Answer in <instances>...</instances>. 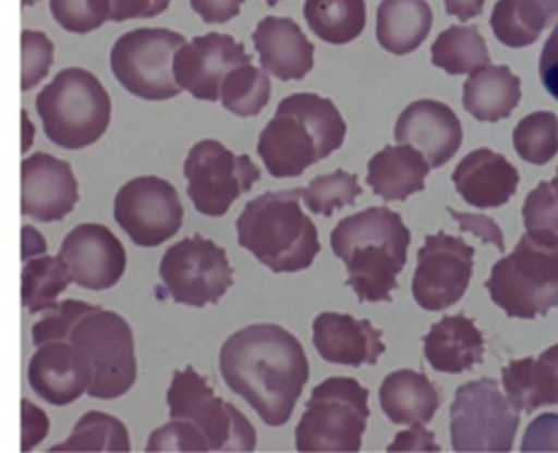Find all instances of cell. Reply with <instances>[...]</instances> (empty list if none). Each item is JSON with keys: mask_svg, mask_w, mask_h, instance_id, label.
I'll return each instance as SVG.
<instances>
[{"mask_svg": "<svg viewBox=\"0 0 558 453\" xmlns=\"http://www.w3.org/2000/svg\"><path fill=\"white\" fill-rule=\"evenodd\" d=\"M226 385L269 427H283L310 381V359L288 329L250 325L232 333L219 351Z\"/></svg>", "mask_w": 558, "mask_h": 453, "instance_id": "1", "label": "cell"}, {"mask_svg": "<svg viewBox=\"0 0 558 453\" xmlns=\"http://www.w3.org/2000/svg\"><path fill=\"white\" fill-rule=\"evenodd\" d=\"M331 248L347 266L349 287L362 303H386L408 264L410 231L399 212L371 206L344 217L331 233Z\"/></svg>", "mask_w": 558, "mask_h": 453, "instance_id": "2", "label": "cell"}, {"mask_svg": "<svg viewBox=\"0 0 558 453\" xmlns=\"http://www.w3.org/2000/svg\"><path fill=\"white\" fill-rule=\"evenodd\" d=\"M347 121L331 99L314 93L286 97L258 136L256 151L271 177H299L342 147Z\"/></svg>", "mask_w": 558, "mask_h": 453, "instance_id": "3", "label": "cell"}, {"mask_svg": "<svg viewBox=\"0 0 558 453\" xmlns=\"http://www.w3.org/2000/svg\"><path fill=\"white\" fill-rule=\"evenodd\" d=\"M301 199L303 188L263 193L236 219L239 246L276 274L303 272L320 255L318 229Z\"/></svg>", "mask_w": 558, "mask_h": 453, "instance_id": "4", "label": "cell"}, {"mask_svg": "<svg viewBox=\"0 0 558 453\" xmlns=\"http://www.w3.org/2000/svg\"><path fill=\"white\" fill-rule=\"evenodd\" d=\"M36 110L47 138L62 149L77 151L104 138L112 119V99L97 75L71 66L40 90Z\"/></svg>", "mask_w": 558, "mask_h": 453, "instance_id": "5", "label": "cell"}, {"mask_svg": "<svg viewBox=\"0 0 558 453\" xmlns=\"http://www.w3.org/2000/svg\"><path fill=\"white\" fill-rule=\"evenodd\" d=\"M508 318L534 320L558 305V244L523 235L517 248L493 266L484 283Z\"/></svg>", "mask_w": 558, "mask_h": 453, "instance_id": "6", "label": "cell"}, {"mask_svg": "<svg viewBox=\"0 0 558 453\" xmlns=\"http://www.w3.org/2000/svg\"><path fill=\"white\" fill-rule=\"evenodd\" d=\"M368 396V390L351 377H331L318 383L296 427L299 451H360L371 418Z\"/></svg>", "mask_w": 558, "mask_h": 453, "instance_id": "7", "label": "cell"}, {"mask_svg": "<svg viewBox=\"0 0 558 453\" xmlns=\"http://www.w3.org/2000/svg\"><path fill=\"white\" fill-rule=\"evenodd\" d=\"M66 340L82 351L90 366L88 396L112 401L134 388L138 377L136 346L123 316L95 305L71 327Z\"/></svg>", "mask_w": 558, "mask_h": 453, "instance_id": "8", "label": "cell"}, {"mask_svg": "<svg viewBox=\"0 0 558 453\" xmlns=\"http://www.w3.org/2000/svg\"><path fill=\"white\" fill-rule=\"evenodd\" d=\"M169 416L191 425L206 451H254L256 431L228 401L219 399L208 381L193 368L175 370L167 392Z\"/></svg>", "mask_w": 558, "mask_h": 453, "instance_id": "9", "label": "cell"}, {"mask_svg": "<svg viewBox=\"0 0 558 453\" xmlns=\"http://www.w3.org/2000/svg\"><path fill=\"white\" fill-rule=\"evenodd\" d=\"M184 36L171 29H134L123 34L110 53L117 82L145 101H169L182 90L173 77V58Z\"/></svg>", "mask_w": 558, "mask_h": 453, "instance_id": "10", "label": "cell"}, {"mask_svg": "<svg viewBox=\"0 0 558 453\" xmlns=\"http://www.w3.org/2000/svg\"><path fill=\"white\" fill-rule=\"evenodd\" d=\"M519 429L512 409L495 379H477L458 388L451 403V444L456 451L508 453Z\"/></svg>", "mask_w": 558, "mask_h": 453, "instance_id": "11", "label": "cell"}, {"mask_svg": "<svg viewBox=\"0 0 558 453\" xmlns=\"http://www.w3.org/2000/svg\"><path fill=\"white\" fill-rule=\"evenodd\" d=\"M184 177L195 210L223 217L260 180V171L250 156H236L219 140H199L184 160Z\"/></svg>", "mask_w": 558, "mask_h": 453, "instance_id": "12", "label": "cell"}, {"mask_svg": "<svg viewBox=\"0 0 558 453\" xmlns=\"http://www.w3.org/2000/svg\"><path fill=\"white\" fill-rule=\"evenodd\" d=\"M160 279L178 305H217L232 287V266L223 248L193 235L171 246L160 261Z\"/></svg>", "mask_w": 558, "mask_h": 453, "instance_id": "13", "label": "cell"}, {"mask_svg": "<svg viewBox=\"0 0 558 453\" xmlns=\"http://www.w3.org/2000/svg\"><path fill=\"white\" fill-rule=\"evenodd\" d=\"M114 219L132 244L158 248L182 229L184 208L171 182L158 175H141L119 188Z\"/></svg>", "mask_w": 558, "mask_h": 453, "instance_id": "14", "label": "cell"}, {"mask_svg": "<svg viewBox=\"0 0 558 453\" xmlns=\"http://www.w3.org/2000/svg\"><path fill=\"white\" fill-rule=\"evenodd\" d=\"M475 248L464 240L436 233L418 250V266L412 281L414 301L427 311L453 307L469 290Z\"/></svg>", "mask_w": 558, "mask_h": 453, "instance_id": "15", "label": "cell"}, {"mask_svg": "<svg viewBox=\"0 0 558 453\" xmlns=\"http://www.w3.org/2000/svg\"><path fill=\"white\" fill-rule=\"evenodd\" d=\"M60 261L75 285L93 292L112 290L125 274L128 253L104 223H80L64 237Z\"/></svg>", "mask_w": 558, "mask_h": 453, "instance_id": "16", "label": "cell"}, {"mask_svg": "<svg viewBox=\"0 0 558 453\" xmlns=\"http://www.w3.org/2000/svg\"><path fill=\"white\" fill-rule=\"evenodd\" d=\"M252 64L245 47L226 34L197 36L173 58V77L182 93L199 101H217L228 73Z\"/></svg>", "mask_w": 558, "mask_h": 453, "instance_id": "17", "label": "cell"}, {"mask_svg": "<svg viewBox=\"0 0 558 453\" xmlns=\"http://www.w3.org/2000/svg\"><path fill=\"white\" fill-rule=\"evenodd\" d=\"M21 210L43 223L66 219L80 201V184L71 162L47 151L23 160L21 167Z\"/></svg>", "mask_w": 558, "mask_h": 453, "instance_id": "18", "label": "cell"}, {"mask_svg": "<svg viewBox=\"0 0 558 453\" xmlns=\"http://www.w3.org/2000/svg\"><path fill=\"white\" fill-rule=\"evenodd\" d=\"M32 390L56 407L75 403L90 388V366L82 351L69 340H53L40 344L29 359Z\"/></svg>", "mask_w": 558, "mask_h": 453, "instance_id": "19", "label": "cell"}, {"mask_svg": "<svg viewBox=\"0 0 558 453\" xmlns=\"http://www.w3.org/2000/svg\"><path fill=\"white\" fill-rule=\"evenodd\" d=\"M395 138L401 145L421 149L429 169H438L458 154L462 145V123L449 106L421 99L401 112Z\"/></svg>", "mask_w": 558, "mask_h": 453, "instance_id": "20", "label": "cell"}, {"mask_svg": "<svg viewBox=\"0 0 558 453\" xmlns=\"http://www.w3.org/2000/svg\"><path fill=\"white\" fill-rule=\"evenodd\" d=\"M314 346L325 362L351 368L375 366L386 353L381 331L368 320L325 311L314 322Z\"/></svg>", "mask_w": 558, "mask_h": 453, "instance_id": "21", "label": "cell"}, {"mask_svg": "<svg viewBox=\"0 0 558 453\" xmlns=\"http://www.w3.org/2000/svg\"><path fill=\"white\" fill-rule=\"evenodd\" d=\"M252 40L267 75L281 82H301L312 73L316 47L292 19H263L254 29Z\"/></svg>", "mask_w": 558, "mask_h": 453, "instance_id": "22", "label": "cell"}, {"mask_svg": "<svg viewBox=\"0 0 558 453\" xmlns=\"http://www.w3.org/2000/svg\"><path fill=\"white\" fill-rule=\"evenodd\" d=\"M451 177L460 197L475 208H499L512 199L519 186L517 167L488 147L464 156Z\"/></svg>", "mask_w": 558, "mask_h": 453, "instance_id": "23", "label": "cell"}, {"mask_svg": "<svg viewBox=\"0 0 558 453\" xmlns=\"http://www.w3.org/2000/svg\"><path fill=\"white\" fill-rule=\"evenodd\" d=\"M501 385L514 412H534L541 405H558V344L536 359H512L501 370Z\"/></svg>", "mask_w": 558, "mask_h": 453, "instance_id": "24", "label": "cell"}, {"mask_svg": "<svg viewBox=\"0 0 558 453\" xmlns=\"http://www.w3.org/2000/svg\"><path fill=\"white\" fill-rule=\"evenodd\" d=\"M425 359L438 372L460 375L484 362V338L471 318L449 316L432 325L423 340Z\"/></svg>", "mask_w": 558, "mask_h": 453, "instance_id": "25", "label": "cell"}, {"mask_svg": "<svg viewBox=\"0 0 558 453\" xmlns=\"http://www.w3.org/2000/svg\"><path fill=\"white\" fill-rule=\"evenodd\" d=\"M429 164L412 145H390L368 162V184L386 201H403L425 188Z\"/></svg>", "mask_w": 558, "mask_h": 453, "instance_id": "26", "label": "cell"}, {"mask_svg": "<svg viewBox=\"0 0 558 453\" xmlns=\"http://www.w3.org/2000/svg\"><path fill=\"white\" fill-rule=\"evenodd\" d=\"M521 101V79L508 66H484L462 88L464 110L484 123L508 119Z\"/></svg>", "mask_w": 558, "mask_h": 453, "instance_id": "27", "label": "cell"}, {"mask_svg": "<svg viewBox=\"0 0 558 453\" xmlns=\"http://www.w3.org/2000/svg\"><path fill=\"white\" fill-rule=\"evenodd\" d=\"M379 401L395 425L429 423L440 407L438 388L416 370H397L379 388Z\"/></svg>", "mask_w": 558, "mask_h": 453, "instance_id": "28", "label": "cell"}, {"mask_svg": "<svg viewBox=\"0 0 558 453\" xmlns=\"http://www.w3.org/2000/svg\"><path fill=\"white\" fill-rule=\"evenodd\" d=\"M434 14L427 0H381L377 8V42L395 56H410L429 36Z\"/></svg>", "mask_w": 558, "mask_h": 453, "instance_id": "29", "label": "cell"}, {"mask_svg": "<svg viewBox=\"0 0 558 453\" xmlns=\"http://www.w3.org/2000/svg\"><path fill=\"white\" fill-rule=\"evenodd\" d=\"M303 14L327 45H349L366 29V0H307Z\"/></svg>", "mask_w": 558, "mask_h": 453, "instance_id": "30", "label": "cell"}, {"mask_svg": "<svg viewBox=\"0 0 558 453\" xmlns=\"http://www.w3.org/2000/svg\"><path fill=\"white\" fill-rule=\"evenodd\" d=\"M432 64L449 75H464L490 64V51L475 25H453L432 45Z\"/></svg>", "mask_w": 558, "mask_h": 453, "instance_id": "31", "label": "cell"}, {"mask_svg": "<svg viewBox=\"0 0 558 453\" xmlns=\"http://www.w3.org/2000/svg\"><path fill=\"white\" fill-rule=\"evenodd\" d=\"M547 27V16L536 0H497L490 14V29L508 49L534 45Z\"/></svg>", "mask_w": 558, "mask_h": 453, "instance_id": "32", "label": "cell"}, {"mask_svg": "<svg viewBox=\"0 0 558 453\" xmlns=\"http://www.w3.org/2000/svg\"><path fill=\"white\" fill-rule=\"evenodd\" d=\"M132 449L128 427L112 414L88 412L77 423L71 436L53 444L51 451H117L128 453Z\"/></svg>", "mask_w": 558, "mask_h": 453, "instance_id": "33", "label": "cell"}, {"mask_svg": "<svg viewBox=\"0 0 558 453\" xmlns=\"http://www.w3.org/2000/svg\"><path fill=\"white\" fill-rule=\"evenodd\" d=\"M73 283L60 257H34L23 268V305L43 314L58 305V298Z\"/></svg>", "mask_w": 558, "mask_h": 453, "instance_id": "34", "label": "cell"}, {"mask_svg": "<svg viewBox=\"0 0 558 453\" xmlns=\"http://www.w3.org/2000/svg\"><path fill=\"white\" fill-rule=\"evenodd\" d=\"M269 97L271 84L267 73L252 64L239 66L232 73H228L219 90L223 108L241 119L260 114L263 108L269 103Z\"/></svg>", "mask_w": 558, "mask_h": 453, "instance_id": "35", "label": "cell"}, {"mask_svg": "<svg viewBox=\"0 0 558 453\" xmlns=\"http://www.w3.org/2000/svg\"><path fill=\"white\" fill-rule=\"evenodd\" d=\"M514 151L530 164H547L558 154V117L554 112H532L512 132Z\"/></svg>", "mask_w": 558, "mask_h": 453, "instance_id": "36", "label": "cell"}, {"mask_svg": "<svg viewBox=\"0 0 558 453\" xmlns=\"http://www.w3.org/2000/svg\"><path fill=\"white\" fill-rule=\"evenodd\" d=\"M362 195V186L357 175L349 171H333L329 175H318L303 188V199L312 212L323 217H331L336 208L351 206Z\"/></svg>", "mask_w": 558, "mask_h": 453, "instance_id": "37", "label": "cell"}, {"mask_svg": "<svg viewBox=\"0 0 558 453\" xmlns=\"http://www.w3.org/2000/svg\"><path fill=\"white\" fill-rule=\"evenodd\" d=\"M525 233L545 244H558V175L541 182L523 201Z\"/></svg>", "mask_w": 558, "mask_h": 453, "instance_id": "38", "label": "cell"}, {"mask_svg": "<svg viewBox=\"0 0 558 453\" xmlns=\"http://www.w3.org/2000/svg\"><path fill=\"white\" fill-rule=\"evenodd\" d=\"M53 21L69 34L86 36L110 21V0H49Z\"/></svg>", "mask_w": 558, "mask_h": 453, "instance_id": "39", "label": "cell"}, {"mask_svg": "<svg viewBox=\"0 0 558 453\" xmlns=\"http://www.w3.org/2000/svg\"><path fill=\"white\" fill-rule=\"evenodd\" d=\"M23 93L36 88L51 71L56 62V47L53 40L34 29L23 32Z\"/></svg>", "mask_w": 558, "mask_h": 453, "instance_id": "40", "label": "cell"}, {"mask_svg": "<svg viewBox=\"0 0 558 453\" xmlns=\"http://www.w3.org/2000/svg\"><path fill=\"white\" fill-rule=\"evenodd\" d=\"M95 305L82 303V301H62L56 307L47 309L45 316L34 325L32 329V340L36 346L53 342V340H66L71 327Z\"/></svg>", "mask_w": 558, "mask_h": 453, "instance_id": "41", "label": "cell"}, {"mask_svg": "<svg viewBox=\"0 0 558 453\" xmlns=\"http://www.w3.org/2000/svg\"><path fill=\"white\" fill-rule=\"evenodd\" d=\"M171 0H110V21L125 23L138 19H156L165 14Z\"/></svg>", "mask_w": 558, "mask_h": 453, "instance_id": "42", "label": "cell"}, {"mask_svg": "<svg viewBox=\"0 0 558 453\" xmlns=\"http://www.w3.org/2000/svg\"><path fill=\"white\" fill-rule=\"evenodd\" d=\"M523 451H558V414L534 418L525 431Z\"/></svg>", "mask_w": 558, "mask_h": 453, "instance_id": "43", "label": "cell"}, {"mask_svg": "<svg viewBox=\"0 0 558 453\" xmlns=\"http://www.w3.org/2000/svg\"><path fill=\"white\" fill-rule=\"evenodd\" d=\"M447 210L460 223L462 231L473 233L477 240H482V244H490V246H497L499 250H504V235L499 231V225L490 217H486V215H471V212H458L451 206Z\"/></svg>", "mask_w": 558, "mask_h": 453, "instance_id": "44", "label": "cell"}, {"mask_svg": "<svg viewBox=\"0 0 558 453\" xmlns=\"http://www.w3.org/2000/svg\"><path fill=\"white\" fill-rule=\"evenodd\" d=\"M538 77L543 88L558 101V21L551 27V34L541 51Z\"/></svg>", "mask_w": 558, "mask_h": 453, "instance_id": "45", "label": "cell"}, {"mask_svg": "<svg viewBox=\"0 0 558 453\" xmlns=\"http://www.w3.org/2000/svg\"><path fill=\"white\" fill-rule=\"evenodd\" d=\"M245 0H191V10L206 25H223L239 16Z\"/></svg>", "mask_w": 558, "mask_h": 453, "instance_id": "46", "label": "cell"}, {"mask_svg": "<svg viewBox=\"0 0 558 453\" xmlns=\"http://www.w3.org/2000/svg\"><path fill=\"white\" fill-rule=\"evenodd\" d=\"M49 433V416L32 401L23 399V451L38 446Z\"/></svg>", "mask_w": 558, "mask_h": 453, "instance_id": "47", "label": "cell"}, {"mask_svg": "<svg viewBox=\"0 0 558 453\" xmlns=\"http://www.w3.org/2000/svg\"><path fill=\"white\" fill-rule=\"evenodd\" d=\"M388 451H440L434 433L425 429V423H414L410 431H401Z\"/></svg>", "mask_w": 558, "mask_h": 453, "instance_id": "48", "label": "cell"}, {"mask_svg": "<svg viewBox=\"0 0 558 453\" xmlns=\"http://www.w3.org/2000/svg\"><path fill=\"white\" fill-rule=\"evenodd\" d=\"M486 0H445V12L458 21H473L482 16Z\"/></svg>", "mask_w": 558, "mask_h": 453, "instance_id": "49", "label": "cell"}, {"mask_svg": "<svg viewBox=\"0 0 558 453\" xmlns=\"http://www.w3.org/2000/svg\"><path fill=\"white\" fill-rule=\"evenodd\" d=\"M45 253H47L45 237L38 231H34L32 225H25V229H23V259L29 261L32 257L45 255Z\"/></svg>", "mask_w": 558, "mask_h": 453, "instance_id": "50", "label": "cell"}, {"mask_svg": "<svg viewBox=\"0 0 558 453\" xmlns=\"http://www.w3.org/2000/svg\"><path fill=\"white\" fill-rule=\"evenodd\" d=\"M536 3L547 16V25H554L558 21V0H536Z\"/></svg>", "mask_w": 558, "mask_h": 453, "instance_id": "51", "label": "cell"}, {"mask_svg": "<svg viewBox=\"0 0 558 453\" xmlns=\"http://www.w3.org/2000/svg\"><path fill=\"white\" fill-rule=\"evenodd\" d=\"M23 127H25V138H23V151H27L34 143V125L29 121V114L27 110H23Z\"/></svg>", "mask_w": 558, "mask_h": 453, "instance_id": "52", "label": "cell"}, {"mask_svg": "<svg viewBox=\"0 0 558 453\" xmlns=\"http://www.w3.org/2000/svg\"><path fill=\"white\" fill-rule=\"evenodd\" d=\"M36 3H38V0H23V8H32Z\"/></svg>", "mask_w": 558, "mask_h": 453, "instance_id": "53", "label": "cell"}, {"mask_svg": "<svg viewBox=\"0 0 558 453\" xmlns=\"http://www.w3.org/2000/svg\"><path fill=\"white\" fill-rule=\"evenodd\" d=\"M265 3H267L269 8H274V5H278V3H281V0H265Z\"/></svg>", "mask_w": 558, "mask_h": 453, "instance_id": "54", "label": "cell"}, {"mask_svg": "<svg viewBox=\"0 0 558 453\" xmlns=\"http://www.w3.org/2000/svg\"><path fill=\"white\" fill-rule=\"evenodd\" d=\"M556 175H558V169H556Z\"/></svg>", "mask_w": 558, "mask_h": 453, "instance_id": "55", "label": "cell"}]
</instances>
